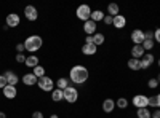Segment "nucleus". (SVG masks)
I'll use <instances>...</instances> for the list:
<instances>
[{"label": "nucleus", "mask_w": 160, "mask_h": 118, "mask_svg": "<svg viewBox=\"0 0 160 118\" xmlns=\"http://www.w3.org/2000/svg\"><path fill=\"white\" fill-rule=\"evenodd\" d=\"M157 99H158V109H160V94L157 96Z\"/></svg>", "instance_id": "79ce46f5"}, {"label": "nucleus", "mask_w": 160, "mask_h": 118, "mask_svg": "<svg viewBox=\"0 0 160 118\" xmlns=\"http://www.w3.org/2000/svg\"><path fill=\"white\" fill-rule=\"evenodd\" d=\"M91 38H93V43H95L96 46H99V45H102L104 43V35L102 34H99V32H96L95 35H91Z\"/></svg>", "instance_id": "b1692460"}, {"label": "nucleus", "mask_w": 160, "mask_h": 118, "mask_svg": "<svg viewBox=\"0 0 160 118\" xmlns=\"http://www.w3.org/2000/svg\"><path fill=\"white\" fill-rule=\"evenodd\" d=\"M32 73H34L37 78H42V77H45V69L42 67V65H37V67L32 70Z\"/></svg>", "instance_id": "cd10ccee"}, {"label": "nucleus", "mask_w": 160, "mask_h": 118, "mask_svg": "<svg viewBox=\"0 0 160 118\" xmlns=\"http://www.w3.org/2000/svg\"><path fill=\"white\" fill-rule=\"evenodd\" d=\"M139 61H141V69L146 70V69H149V67H151V64L154 62V56H152L151 53H146Z\"/></svg>", "instance_id": "4468645a"}, {"label": "nucleus", "mask_w": 160, "mask_h": 118, "mask_svg": "<svg viewBox=\"0 0 160 118\" xmlns=\"http://www.w3.org/2000/svg\"><path fill=\"white\" fill-rule=\"evenodd\" d=\"M56 86H58V89H62V91H64L66 88L69 86V82H68V78H64V77H62V78H59V80L56 82Z\"/></svg>", "instance_id": "a878e982"}, {"label": "nucleus", "mask_w": 160, "mask_h": 118, "mask_svg": "<svg viewBox=\"0 0 160 118\" xmlns=\"http://www.w3.org/2000/svg\"><path fill=\"white\" fill-rule=\"evenodd\" d=\"M157 82H158V85H160V75L157 77Z\"/></svg>", "instance_id": "37998d69"}, {"label": "nucleus", "mask_w": 160, "mask_h": 118, "mask_svg": "<svg viewBox=\"0 0 160 118\" xmlns=\"http://www.w3.org/2000/svg\"><path fill=\"white\" fill-rule=\"evenodd\" d=\"M114 109H115V101L114 99H104V102H102V110L106 112V113H111V112H114Z\"/></svg>", "instance_id": "f3484780"}, {"label": "nucleus", "mask_w": 160, "mask_h": 118, "mask_svg": "<svg viewBox=\"0 0 160 118\" xmlns=\"http://www.w3.org/2000/svg\"><path fill=\"white\" fill-rule=\"evenodd\" d=\"M125 24H127L125 16H122V15H117V16H114V22H112L114 27H117V29H123V27H125Z\"/></svg>", "instance_id": "a211bd4d"}, {"label": "nucleus", "mask_w": 160, "mask_h": 118, "mask_svg": "<svg viewBox=\"0 0 160 118\" xmlns=\"http://www.w3.org/2000/svg\"><path fill=\"white\" fill-rule=\"evenodd\" d=\"M144 40H154V32H151V31L144 32Z\"/></svg>", "instance_id": "2f4dec72"}, {"label": "nucleus", "mask_w": 160, "mask_h": 118, "mask_svg": "<svg viewBox=\"0 0 160 118\" xmlns=\"http://www.w3.org/2000/svg\"><path fill=\"white\" fill-rule=\"evenodd\" d=\"M152 118H160V109H155L152 112Z\"/></svg>", "instance_id": "58836bf2"}, {"label": "nucleus", "mask_w": 160, "mask_h": 118, "mask_svg": "<svg viewBox=\"0 0 160 118\" xmlns=\"http://www.w3.org/2000/svg\"><path fill=\"white\" fill-rule=\"evenodd\" d=\"M3 77H5V80H7V85H11V86H16L18 85V75L13 72V70H7L5 73H3Z\"/></svg>", "instance_id": "1a4fd4ad"}, {"label": "nucleus", "mask_w": 160, "mask_h": 118, "mask_svg": "<svg viewBox=\"0 0 160 118\" xmlns=\"http://www.w3.org/2000/svg\"><path fill=\"white\" fill-rule=\"evenodd\" d=\"M24 65H28V67H31V69H35L37 65H38V58H37V56H34V54L28 56V58H26Z\"/></svg>", "instance_id": "6ab92c4d"}, {"label": "nucleus", "mask_w": 160, "mask_h": 118, "mask_svg": "<svg viewBox=\"0 0 160 118\" xmlns=\"http://www.w3.org/2000/svg\"><path fill=\"white\" fill-rule=\"evenodd\" d=\"M75 15H77V18L80 19V21H88L90 18H91V8L88 7V5H80L77 10H75Z\"/></svg>", "instance_id": "20e7f679"}, {"label": "nucleus", "mask_w": 160, "mask_h": 118, "mask_svg": "<svg viewBox=\"0 0 160 118\" xmlns=\"http://www.w3.org/2000/svg\"><path fill=\"white\" fill-rule=\"evenodd\" d=\"M128 67L131 70H141V61L139 59H135V58L128 59Z\"/></svg>", "instance_id": "412c9836"}, {"label": "nucleus", "mask_w": 160, "mask_h": 118, "mask_svg": "<svg viewBox=\"0 0 160 118\" xmlns=\"http://www.w3.org/2000/svg\"><path fill=\"white\" fill-rule=\"evenodd\" d=\"M50 118H59V116H58V115H56V113H53V115H51V116H50Z\"/></svg>", "instance_id": "a19ab883"}, {"label": "nucleus", "mask_w": 160, "mask_h": 118, "mask_svg": "<svg viewBox=\"0 0 160 118\" xmlns=\"http://www.w3.org/2000/svg\"><path fill=\"white\" fill-rule=\"evenodd\" d=\"M21 22V18L18 13H10V15H7V26L8 27H16V26H19Z\"/></svg>", "instance_id": "6e6552de"}, {"label": "nucleus", "mask_w": 160, "mask_h": 118, "mask_svg": "<svg viewBox=\"0 0 160 118\" xmlns=\"http://www.w3.org/2000/svg\"><path fill=\"white\" fill-rule=\"evenodd\" d=\"M154 42L160 43V27H158L157 31H154Z\"/></svg>", "instance_id": "72a5a7b5"}, {"label": "nucleus", "mask_w": 160, "mask_h": 118, "mask_svg": "<svg viewBox=\"0 0 160 118\" xmlns=\"http://www.w3.org/2000/svg\"><path fill=\"white\" fill-rule=\"evenodd\" d=\"M149 106H152V107H158V99H157V96H151L149 97Z\"/></svg>", "instance_id": "c756f323"}, {"label": "nucleus", "mask_w": 160, "mask_h": 118, "mask_svg": "<svg viewBox=\"0 0 160 118\" xmlns=\"http://www.w3.org/2000/svg\"><path fill=\"white\" fill-rule=\"evenodd\" d=\"M148 86H149L151 89H155V88L158 86V82H157V78H151V80L148 82Z\"/></svg>", "instance_id": "7c9ffc66"}, {"label": "nucleus", "mask_w": 160, "mask_h": 118, "mask_svg": "<svg viewBox=\"0 0 160 118\" xmlns=\"http://www.w3.org/2000/svg\"><path fill=\"white\" fill-rule=\"evenodd\" d=\"M16 51H18V53H24V51H26L24 43H18V45H16Z\"/></svg>", "instance_id": "e433bc0d"}, {"label": "nucleus", "mask_w": 160, "mask_h": 118, "mask_svg": "<svg viewBox=\"0 0 160 118\" xmlns=\"http://www.w3.org/2000/svg\"><path fill=\"white\" fill-rule=\"evenodd\" d=\"M108 13L114 18V16H117V15H120V8H118V5L117 3H109L108 5Z\"/></svg>", "instance_id": "5701e85b"}, {"label": "nucleus", "mask_w": 160, "mask_h": 118, "mask_svg": "<svg viewBox=\"0 0 160 118\" xmlns=\"http://www.w3.org/2000/svg\"><path fill=\"white\" fill-rule=\"evenodd\" d=\"M37 82H38V78H37L34 73H26V75H22V83H24V85L34 86V85H37Z\"/></svg>", "instance_id": "2eb2a0df"}, {"label": "nucleus", "mask_w": 160, "mask_h": 118, "mask_svg": "<svg viewBox=\"0 0 160 118\" xmlns=\"http://www.w3.org/2000/svg\"><path fill=\"white\" fill-rule=\"evenodd\" d=\"M104 16H106V15H104L101 10H95V11H91V18H90V19L95 21V22H98V21H102Z\"/></svg>", "instance_id": "4be33fe9"}, {"label": "nucleus", "mask_w": 160, "mask_h": 118, "mask_svg": "<svg viewBox=\"0 0 160 118\" xmlns=\"http://www.w3.org/2000/svg\"><path fill=\"white\" fill-rule=\"evenodd\" d=\"M96 51H98V46L95 43H83L82 46V53L85 56H93V54H96Z\"/></svg>", "instance_id": "f8f14e48"}, {"label": "nucleus", "mask_w": 160, "mask_h": 118, "mask_svg": "<svg viewBox=\"0 0 160 118\" xmlns=\"http://www.w3.org/2000/svg\"><path fill=\"white\" fill-rule=\"evenodd\" d=\"M131 40H133L135 45H142V42H144V32L141 29H135L131 32Z\"/></svg>", "instance_id": "9d476101"}, {"label": "nucleus", "mask_w": 160, "mask_h": 118, "mask_svg": "<svg viewBox=\"0 0 160 118\" xmlns=\"http://www.w3.org/2000/svg\"><path fill=\"white\" fill-rule=\"evenodd\" d=\"M51 99L55 101V102H59V101H62L64 99V93H62V89H53L51 91Z\"/></svg>", "instance_id": "aec40b11"}, {"label": "nucleus", "mask_w": 160, "mask_h": 118, "mask_svg": "<svg viewBox=\"0 0 160 118\" xmlns=\"http://www.w3.org/2000/svg\"><path fill=\"white\" fill-rule=\"evenodd\" d=\"M32 118H43V113L38 112V110H35V112L32 113Z\"/></svg>", "instance_id": "4c0bfd02"}, {"label": "nucleus", "mask_w": 160, "mask_h": 118, "mask_svg": "<svg viewBox=\"0 0 160 118\" xmlns=\"http://www.w3.org/2000/svg\"><path fill=\"white\" fill-rule=\"evenodd\" d=\"M158 67H160V59H158Z\"/></svg>", "instance_id": "c03bdc74"}, {"label": "nucleus", "mask_w": 160, "mask_h": 118, "mask_svg": "<svg viewBox=\"0 0 160 118\" xmlns=\"http://www.w3.org/2000/svg\"><path fill=\"white\" fill-rule=\"evenodd\" d=\"M136 115H138V118H152V112H149L148 107L146 109H138Z\"/></svg>", "instance_id": "393cba45"}, {"label": "nucleus", "mask_w": 160, "mask_h": 118, "mask_svg": "<svg viewBox=\"0 0 160 118\" xmlns=\"http://www.w3.org/2000/svg\"><path fill=\"white\" fill-rule=\"evenodd\" d=\"M96 27H98L96 22L91 21V19L85 21V24H83V31H85L87 35H95V34H96Z\"/></svg>", "instance_id": "9b49d317"}, {"label": "nucleus", "mask_w": 160, "mask_h": 118, "mask_svg": "<svg viewBox=\"0 0 160 118\" xmlns=\"http://www.w3.org/2000/svg\"><path fill=\"white\" fill-rule=\"evenodd\" d=\"M24 16H26V19H28V21H37V18H38L37 8L32 7V5H28V7L24 8Z\"/></svg>", "instance_id": "0eeeda50"}, {"label": "nucleus", "mask_w": 160, "mask_h": 118, "mask_svg": "<svg viewBox=\"0 0 160 118\" xmlns=\"http://www.w3.org/2000/svg\"><path fill=\"white\" fill-rule=\"evenodd\" d=\"M26 58L28 56H24V53H18L16 54V62H26Z\"/></svg>", "instance_id": "473e14b6"}, {"label": "nucleus", "mask_w": 160, "mask_h": 118, "mask_svg": "<svg viewBox=\"0 0 160 118\" xmlns=\"http://www.w3.org/2000/svg\"><path fill=\"white\" fill-rule=\"evenodd\" d=\"M64 101L66 102H69V104H74V102H77V99H78V91L74 88V86H68L64 91Z\"/></svg>", "instance_id": "39448f33"}, {"label": "nucleus", "mask_w": 160, "mask_h": 118, "mask_svg": "<svg viewBox=\"0 0 160 118\" xmlns=\"http://www.w3.org/2000/svg\"><path fill=\"white\" fill-rule=\"evenodd\" d=\"M144 54H146V53H144L142 45H135V46L131 48V58H135V59H141Z\"/></svg>", "instance_id": "dca6fc26"}, {"label": "nucleus", "mask_w": 160, "mask_h": 118, "mask_svg": "<svg viewBox=\"0 0 160 118\" xmlns=\"http://www.w3.org/2000/svg\"><path fill=\"white\" fill-rule=\"evenodd\" d=\"M5 86H7V80H5L3 75H0V89H3Z\"/></svg>", "instance_id": "c9c22d12"}, {"label": "nucleus", "mask_w": 160, "mask_h": 118, "mask_svg": "<svg viewBox=\"0 0 160 118\" xmlns=\"http://www.w3.org/2000/svg\"><path fill=\"white\" fill-rule=\"evenodd\" d=\"M0 118H7V113L5 112H0Z\"/></svg>", "instance_id": "ea45409f"}, {"label": "nucleus", "mask_w": 160, "mask_h": 118, "mask_svg": "<svg viewBox=\"0 0 160 118\" xmlns=\"http://www.w3.org/2000/svg\"><path fill=\"white\" fill-rule=\"evenodd\" d=\"M43 45V38L40 35H29L28 38L24 40V48L26 51H29V53H34V51H38Z\"/></svg>", "instance_id": "f03ea898"}, {"label": "nucleus", "mask_w": 160, "mask_h": 118, "mask_svg": "<svg viewBox=\"0 0 160 118\" xmlns=\"http://www.w3.org/2000/svg\"><path fill=\"white\" fill-rule=\"evenodd\" d=\"M131 104H133L136 109H146V107L149 106V97L144 96V94H136L135 97H133Z\"/></svg>", "instance_id": "423d86ee"}, {"label": "nucleus", "mask_w": 160, "mask_h": 118, "mask_svg": "<svg viewBox=\"0 0 160 118\" xmlns=\"http://www.w3.org/2000/svg\"><path fill=\"white\" fill-rule=\"evenodd\" d=\"M37 85H38L40 89H42V91H47V93H48V91L51 93V91L55 89V82H53L50 77H42V78H38Z\"/></svg>", "instance_id": "7ed1b4c3"}, {"label": "nucleus", "mask_w": 160, "mask_h": 118, "mask_svg": "<svg viewBox=\"0 0 160 118\" xmlns=\"http://www.w3.org/2000/svg\"><path fill=\"white\" fill-rule=\"evenodd\" d=\"M142 48H144V51L152 50V48H154V40H144V42H142Z\"/></svg>", "instance_id": "c85d7f7f"}, {"label": "nucleus", "mask_w": 160, "mask_h": 118, "mask_svg": "<svg viewBox=\"0 0 160 118\" xmlns=\"http://www.w3.org/2000/svg\"><path fill=\"white\" fill-rule=\"evenodd\" d=\"M102 21H104V22H106V24H109V26H111V24H112V22H114V18H112V16H111V15H106V16H104V19H102Z\"/></svg>", "instance_id": "f704fd0d"}, {"label": "nucleus", "mask_w": 160, "mask_h": 118, "mask_svg": "<svg viewBox=\"0 0 160 118\" xmlns=\"http://www.w3.org/2000/svg\"><path fill=\"white\" fill-rule=\"evenodd\" d=\"M115 107H118V109H127V107H128V101H127L125 97H118V99L115 101Z\"/></svg>", "instance_id": "bb28decb"}, {"label": "nucleus", "mask_w": 160, "mask_h": 118, "mask_svg": "<svg viewBox=\"0 0 160 118\" xmlns=\"http://www.w3.org/2000/svg\"><path fill=\"white\" fill-rule=\"evenodd\" d=\"M88 69L85 65H74L69 72V78L71 82L75 83V85H83L87 80H88Z\"/></svg>", "instance_id": "f257e3e1"}, {"label": "nucleus", "mask_w": 160, "mask_h": 118, "mask_svg": "<svg viewBox=\"0 0 160 118\" xmlns=\"http://www.w3.org/2000/svg\"><path fill=\"white\" fill-rule=\"evenodd\" d=\"M16 94H18V89H16V86L7 85V86L3 88V96H5L7 99H15V97H16Z\"/></svg>", "instance_id": "ddd939ff"}]
</instances>
